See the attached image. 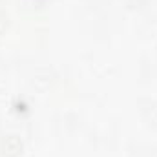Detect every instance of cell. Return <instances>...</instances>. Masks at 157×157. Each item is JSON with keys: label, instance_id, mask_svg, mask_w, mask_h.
Wrapping results in <instances>:
<instances>
[{"label": "cell", "instance_id": "cell-1", "mask_svg": "<svg viewBox=\"0 0 157 157\" xmlns=\"http://www.w3.org/2000/svg\"><path fill=\"white\" fill-rule=\"evenodd\" d=\"M0 152L6 157H17L22 154V141L17 135H7L0 143Z\"/></svg>", "mask_w": 157, "mask_h": 157}]
</instances>
